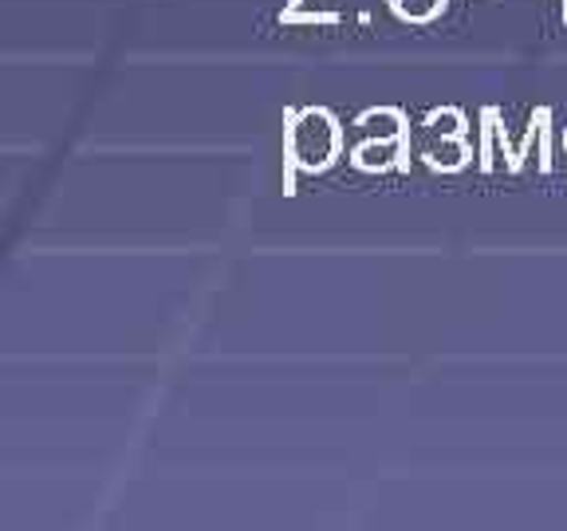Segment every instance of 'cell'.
I'll return each instance as SVG.
<instances>
[{
	"label": "cell",
	"mask_w": 567,
	"mask_h": 531,
	"mask_svg": "<svg viewBox=\"0 0 567 531\" xmlns=\"http://www.w3.org/2000/svg\"><path fill=\"white\" fill-rule=\"evenodd\" d=\"M343 126L328 106H300L288 111V131H284V154L288 166L323 174L343 158Z\"/></svg>",
	"instance_id": "obj_1"
},
{
	"label": "cell",
	"mask_w": 567,
	"mask_h": 531,
	"mask_svg": "<svg viewBox=\"0 0 567 531\" xmlns=\"http://www.w3.org/2000/svg\"><path fill=\"white\" fill-rule=\"evenodd\" d=\"M359 142L351 150V166L363 174H386L394 166H406L410 158V126L399 106H371L354 118Z\"/></svg>",
	"instance_id": "obj_2"
},
{
	"label": "cell",
	"mask_w": 567,
	"mask_h": 531,
	"mask_svg": "<svg viewBox=\"0 0 567 531\" xmlns=\"http://www.w3.org/2000/svg\"><path fill=\"white\" fill-rule=\"evenodd\" d=\"M430 169H442L453 174L470 162V146H465V115L457 106H442V111H430L422 123V150Z\"/></svg>",
	"instance_id": "obj_3"
},
{
	"label": "cell",
	"mask_w": 567,
	"mask_h": 531,
	"mask_svg": "<svg viewBox=\"0 0 567 531\" xmlns=\"http://www.w3.org/2000/svg\"><path fill=\"white\" fill-rule=\"evenodd\" d=\"M450 0H390V12L402 20V24H434L437 17L445 12Z\"/></svg>",
	"instance_id": "obj_4"
}]
</instances>
